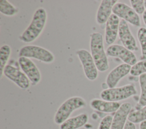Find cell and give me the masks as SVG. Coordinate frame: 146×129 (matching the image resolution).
<instances>
[{
    "instance_id": "cb8c5ba5",
    "label": "cell",
    "mask_w": 146,
    "mask_h": 129,
    "mask_svg": "<svg viewBox=\"0 0 146 129\" xmlns=\"http://www.w3.org/2000/svg\"><path fill=\"white\" fill-rule=\"evenodd\" d=\"M132 8L135 12L139 14H143L145 11L144 5V1L143 0H131L130 1Z\"/></svg>"
},
{
    "instance_id": "2e32d148",
    "label": "cell",
    "mask_w": 146,
    "mask_h": 129,
    "mask_svg": "<svg viewBox=\"0 0 146 129\" xmlns=\"http://www.w3.org/2000/svg\"><path fill=\"white\" fill-rule=\"evenodd\" d=\"M90 107L98 111L111 113L116 112L120 106V104L118 102L107 101L100 99H93L90 102Z\"/></svg>"
},
{
    "instance_id": "52a82bcc",
    "label": "cell",
    "mask_w": 146,
    "mask_h": 129,
    "mask_svg": "<svg viewBox=\"0 0 146 129\" xmlns=\"http://www.w3.org/2000/svg\"><path fill=\"white\" fill-rule=\"evenodd\" d=\"M112 13L131 24L139 27L141 25L140 18L135 11L130 6L122 2L116 3L113 7Z\"/></svg>"
},
{
    "instance_id": "30bf717a",
    "label": "cell",
    "mask_w": 146,
    "mask_h": 129,
    "mask_svg": "<svg viewBox=\"0 0 146 129\" xmlns=\"http://www.w3.org/2000/svg\"><path fill=\"white\" fill-rule=\"evenodd\" d=\"M3 74L22 89L29 88L30 81L26 75L17 68L7 64L3 70Z\"/></svg>"
},
{
    "instance_id": "4fadbf2b",
    "label": "cell",
    "mask_w": 146,
    "mask_h": 129,
    "mask_svg": "<svg viewBox=\"0 0 146 129\" xmlns=\"http://www.w3.org/2000/svg\"><path fill=\"white\" fill-rule=\"evenodd\" d=\"M132 108V105L129 102L122 103L113 116L111 129H124Z\"/></svg>"
},
{
    "instance_id": "3957f363",
    "label": "cell",
    "mask_w": 146,
    "mask_h": 129,
    "mask_svg": "<svg viewBox=\"0 0 146 129\" xmlns=\"http://www.w3.org/2000/svg\"><path fill=\"white\" fill-rule=\"evenodd\" d=\"M86 105V101L81 97L74 96L68 98L57 109L54 118V122L56 124H61L69 118L74 111L83 108Z\"/></svg>"
},
{
    "instance_id": "f1b7e54d",
    "label": "cell",
    "mask_w": 146,
    "mask_h": 129,
    "mask_svg": "<svg viewBox=\"0 0 146 129\" xmlns=\"http://www.w3.org/2000/svg\"><path fill=\"white\" fill-rule=\"evenodd\" d=\"M144 5H145V7L146 9V0L144 1Z\"/></svg>"
},
{
    "instance_id": "9c48e42d",
    "label": "cell",
    "mask_w": 146,
    "mask_h": 129,
    "mask_svg": "<svg viewBox=\"0 0 146 129\" xmlns=\"http://www.w3.org/2000/svg\"><path fill=\"white\" fill-rule=\"evenodd\" d=\"M18 64L23 72L29 79L30 83L35 85L41 80V73L33 61L29 58L19 57Z\"/></svg>"
},
{
    "instance_id": "603a6c76",
    "label": "cell",
    "mask_w": 146,
    "mask_h": 129,
    "mask_svg": "<svg viewBox=\"0 0 146 129\" xmlns=\"http://www.w3.org/2000/svg\"><path fill=\"white\" fill-rule=\"evenodd\" d=\"M130 74L132 76H140L146 73V60L137 61L135 65L131 66Z\"/></svg>"
},
{
    "instance_id": "7c38bea8",
    "label": "cell",
    "mask_w": 146,
    "mask_h": 129,
    "mask_svg": "<svg viewBox=\"0 0 146 129\" xmlns=\"http://www.w3.org/2000/svg\"><path fill=\"white\" fill-rule=\"evenodd\" d=\"M131 66L123 63L113 68L107 75L106 82L108 88H115L120 80L130 73Z\"/></svg>"
},
{
    "instance_id": "44dd1931",
    "label": "cell",
    "mask_w": 146,
    "mask_h": 129,
    "mask_svg": "<svg viewBox=\"0 0 146 129\" xmlns=\"http://www.w3.org/2000/svg\"><path fill=\"white\" fill-rule=\"evenodd\" d=\"M139 81L141 93L137 106L143 107L146 106V73H144L139 76Z\"/></svg>"
},
{
    "instance_id": "4316f807",
    "label": "cell",
    "mask_w": 146,
    "mask_h": 129,
    "mask_svg": "<svg viewBox=\"0 0 146 129\" xmlns=\"http://www.w3.org/2000/svg\"><path fill=\"white\" fill-rule=\"evenodd\" d=\"M139 128L140 129H146V120L140 123Z\"/></svg>"
},
{
    "instance_id": "6da1fadb",
    "label": "cell",
    "mask_w": 146,
    "mask_h": 129,
    "mask_svg": "<svg viewBox=\"0 0 146 129\" xmlns=\"http://www.w3.org/2000/svg\"><path fill=\"white\" fill-rule=\"evenodd\" d=\"M47 19L46 10L42 7L38 9L33 15L31 23L19 36L20 40L26 43L35 41L44 28Z\"/></svg>"
},
{
    "instance_id": "e0dca14e",
    "label": "cell",
    "mask_w": 146,
    "mask_h": 129,
    "mask_svg": "<svg viewBox=\"0 0 146 129\" xmlns=\"http://www.w3.org/2000/svg\"><path fill=\"white\" fill-rule=\"evenodd\" d=\"M88 120L86 113H82L77 116L70 118L60 124L59 129H79L83 127Z\"/></svg>"
},
{
    "instance_id": "7402d4cb",
    "label": "cell",
    "mask_w": 146,
    "mask_h": 129,
    "mask_svg": "<svg viewBox=\"0 0 146 129\" xmlns=\"http://www.w3.org/2000/svg\"><path fill=\"white\" fill-rule=\"evenodd\" d=\"M137 35L141 47V60H146V28L143 27L139 28Z\"/></svg>"
},
{
    "instance_id": "9a60e30c",
    "label": "cell",
    "mask_w": 146,
    "mask_h": 129,
    "mask_svg": "<svg viewBox=\"0 0 146 129\" xmlns=\"http://www.w3.org/2000/svg\"><path fill=\"white\" fill-rule=\"evenodd\" d=\"M117 2L116 0H103L101 1L96 15V20L98 24L106 23L112 15L113 7Z\"/></svg>"
},
{
    "instance_id": "ffe728a7",
    "label": "cell",
    "mask_w": 146,
    "mask_h": 129,
    "mask_svg": "<svg viewBox=\"0 0 146 129\" xmlns=\"http://www.w3.org/2000/svg\"><path fill=\"white\" fill-rule=\"evenodd\" d=\"M0 11L7 16L15 15L19 11L18 9L7 0L0 1Z\"/></svg>"
},
{
    "instance_id": "83f0119b",
    "label": "cell",
    "mask_w": 146,
    "mask_h": 129,
    "mask_svg": "<svg viewBox=\"0 0 146 129\" xmlns=\"http://www.w3.org/2000/svg\"><path fill=\"white\" fill-rule=\"evenodd\" d=\"M143 19L144 21V23L145 24V25L146 26V10L144 11V13L143 14Z\"/></svg>"
},
{
    "instance_id": "d6986e66",
    "label": "cell",
    "mask_w": 146,
    "mask_h": 129,
    "mask_svg": "<svg viewBox=\"0 0 146 129\" xmlns=\"http://www.w3.org/2000/svg\"><path fill=\"white\" fill-rule=\"evenodd\" d=\"M128 120L134 124L146 120V106L136 110H131L128 115Z\"/></svg>"
},
{
    "instance_id": "277c9868",
    "label": "cell",
    "mask_w": 146,
    "mask_h": 129,
    "mask_svg": "<svg viewBox=\"0 0 146 129\" xmlns=\"http://www.w3.org/2000/svg\"><path fill=\"white\" fill-rule=\"evenodd\" d=\"M136 94L137 90L135 85L127 84L120 87L104 89L100 93V96L105 101L117 102L126 99Z\"/></svg>"
},
{
    "instance_id": "484cf974",
    "label": "cell",
    "mask_w": 146,
    "mask_h": 129,
    "mask_svg": "<svg viewBox=\"0 0 146 129\" xmlns=\"http://www.w3.org/2000/svg\"><path fill=\"white\" fill-rule=\"evenodd\" d=\"M124 129H136V126L134 123L128 120L125 123Z\"/></svg>"
},
{
    "instance_id": "5bb4252c",
    "label": "cell",
    "mask_w": 146,
    "mask_h": 129,
    "mask_svg": "<svg viewBox=\"0 0 146 129\" xmlns=\"http://www.w3.org/2000/svg\"><path fill=\"white\" fill-rule=\"evenodd\" d=\"M120 20L116 15L112 14L106 23L105 41L107 44H113L117 36Z\"/></svg>"
},
{
    "instance_id": "7a4b0ae2",
    "label": "cell",
    "mask_w": 146,
    "mask_h": 129,
    "mask_svg": "<svg viewBox=\"0 0 146 129\" xmlns=\"http://www.w3.org/2000/svg\"><path fill=\"white\" fill-rule=\"evenodd\" d=\"M90 47L91 54L98 70L102 72L107 70L109 64L104 48L103 35L101 33L95 32L90 35Z\"/></svg>"
},
{
    "instance_id": "8fae6325",
    "label": "cell",
    "mask_w": 146,
    "mask_h": 129,
    "mask_svg": "<svg viewBox=\"0 0 146 129\" xmlns=\"http://www.w3.org/2000/svg\"><path fill=\"white\" fill-rule=\"evenodd\" d=\"M119 37L123 46L131 51H138V47L132 35L128 23L123 19H121L119 27Z\"/></svg>"
},
{
    "instance_id": "5b68a950",
    "label": "cell",
    "mask_w": 146,
    "mask_h": 129,
    "mask_svg": "<svg viewBox=\"0 0 146 129\" xmlns=\"http://www.w3.org/2000/svg\"><path fill=\"white\" fill-rule=\"evenodd\" d=\"M18 55L19 57L35 59L47 64L51 63L55 60V56L51 52L44 48L34 45H28L22 47Z\"/></svg>"
},
{
    "instance_id": "ac0fdd59",
    "label": "cell",
    "mask_w": 146,
    "mask_h": 129,
    "mask_svg": "<svg viewBox=\"0 0 146 129\" xmlns=\"http://www.w3.org/2000/svg\"><path fill=\"white\" fill-rule=\"evenodd\" d=\"M11 52L10 47L7 44L3 45L0 49V77L3 74V70L7 65Z\"/></svg>"
},
{
    "instance_id": "d4e9b609",
    "label": "cell",
    "mask_w": 146,
    "mask_h": 129,
    "mask_svg": "<svg viewBox=\"0 0 146 129\" xmlns=\"http://www.w3.org/2000/svg\"><path fill=\"white\" fill-rule=\"evenodd\" d=\"M113 116L110 115L105 116L100 122L98 129H111Z\"/></svg>"
},
{
    "instance_id": "ba28073f",
    "label": "cell",
    "mask_w": 146,
    "mask_h": 129,
    "mask_svg": "<svg viewBox=\"0 0 146 129\" xmlns=\"http://www.w3.org/2000/svg\"><path fill=\"white\" fill-rule=\"evenodd\" d=\"M106 54L108 56L119 58L124 63L131 66L135 65L137 62V58L133 52L123 45L118 44L111 45L107 48Z\"/></svg>"
},
{
    "instance_id": "8992f818",
    "label": "cell",
    "mask_w": 146,
    "mask_h": 129,
    "mask_svg": "<svg viewBox=\"0 0 146 129\" xmlns=\"http://www.w3.org/2000/svg\"><path fill=\"white\" fill-rule=\"evenodd\" d=\"M83 66L86 78L90 81L95 80L98 76V70L91 53L84 49H79L76 52Z\"/></svg>"
}]
</instances>
